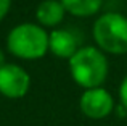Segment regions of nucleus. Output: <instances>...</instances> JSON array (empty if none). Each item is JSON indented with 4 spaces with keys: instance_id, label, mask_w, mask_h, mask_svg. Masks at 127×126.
<instances>
[{
    "instance_id": "obj_1",
    "label": "nucleus",
    "mask_w": 127,
    "mask_h": 126,
    "mask_svg": "<svg viewBox=\"0 0 127 126\" xmlns=\"http://www.w3.org/2000/svg\"><path fill=\"white\" fill-rule=\"evenodd\" d=\"M72 79L85 89L100 87L108 74L106 57L95 47H82L69 58Z\"/></svg>"
},
{
    "instance_id": "obj_2",
    "label": "nucleus",
    "mask_w": 127,
    "mask_h": 126,
    "mask_svg": "<svg viewBox=\"0 0 127 126\" xmlns=\"http://www.w3.org/2000/svg\"><path fill=\"white\" fill-rule=\"evenodd\" d=\"M6 47L13 55L24 60L40 58L48 50V34L39 24L23 23L10 31Z\"/></svg>"
},
{
    "instance_id": "obj_3",
    "label": "nucleus",
    "mask_w": 127,
    "mask_h": 126,
    "mask_svg": "<svg viewBox=\"0 0 127 126\" xmlns=\"http://www.w3.org/2000/svg\"><path fill=\"white\" fill-rule=\"evenodd\" d=\"M93 37L108 54H127V18L121 13H105L93 24Z\"/></svg>"
},
{
    "instance_id": "obj_4",
    "label": "nucleus",
    "mask_w": 127,
    "mask_h": 126,
    "mask_svg": "<svg viewBox=\"0 0 127 126\" xmlns=\"http://www.w3.org/2000/svg\"><path fill=\"white\" fill-rule=\"evenodd\" d=\"M31 79L24 68L13 63H5L0 66V94L8 99L24 97L29 91Z\"/></svg>"
},
{
    "instance_id": "obj_5",
    "label": "nucleus",
    "mask_w": 127,
    "mask_h": 126,
    "mask_svg": "<svg viewBox=\"0 0 127 126\" xmlns=\"http://www.w3.org/2000/svg\"><path fill=\"white\" fill-rule=\"evenodd\" d=\"M79 107L87 118L101 120L111 113L113 107H114V100H113L111 94L103 87H93L87 89L82 94Z\"/></svg>"
},
{
    "instance_id": "obj_6",
    "label": "nucleus",
    "mask_w": 127,
    "mask_h": 126,
    "mask_svg": "<svg viewBox=\"0 0 127 126\" xmlns=\"http://www.w3.org/2000/svg\"><path fill=\"white\" fill-rule=\"evenodd\" d=\"M48 50H52L60 58H71L77 49V39L66 29H55L48 34Z\"/></svg>"
},
{
    "instance_id": "obj_7",
    "label": "nucleus",
    "mask_w": 127,
    "mask_h": 126,
    "mask_svg": "<svg viewBox=\"0 0 127 126\" xmlns=\"http://www.w3.org/2000/svg\"><path fill=\"white\" fill-rule=\"evenodd\" d=\"M66 8L60 0H43L37 6L35 18L43 26H56L63 21Z\"/></svg>"
},
{
    "instance_id": "obj_8",
    "label": "nucleus",
    "mask_w": 127,
    "mask_h": 126,
    "mask_svg": "<svg viewBox=\"0 0 127 126\" xmlns=\"http://www.w3.org/2000/svg\"><path fill=\"white\" fill-rule=\"evenodd\" d=\"M66 11L74 16H92L100 11L103 0H60Z\"/></svg>"
},
{
    "instance_id": "obj_9",
    "label": "nucleus",
    "mask_w": 127,
    "mask_h": 126,
    "mask_svg": "<svg viewBox=\"0 0 127 126\" xmlns=\"http://www.w3.org/2000/svg\"><path fill=\"white\" fill-rule=\"evenodd\" d=\"M119 99H121V104L127 108V76L121 82V87H119Z\"/></svg>"
},
{
    "instance_id": "obj_10",
    "label": "nucleus",
    "mask_w": 127,
    "mask_h": 126,
    "mask_svg": "<svg viewBox=\"0 0 127 126\" xmlns=\"http://www.w3.org/2000/svg\"><path fill=\"white\" fill-rule=\"evenodd\" d=\"M10 6H11V0H0V21L5 18V15L8 13Z\"/></svg>"
},
{
    "instance_id": "obj_11",
    "label": "nucleus",
    "mask_w": 127,
    "mask_h": 126,
    "mask_svg": "<svg viewBox=\"0 0 127 126\" xmlns=\"http://www.w3.org/2000/svg\"><path fill=\"white\" fill-rule=\"evenodd\" d=\"M5 65V55H3V52L0 50V66Z\"/></svg>"
}]
</instances>
